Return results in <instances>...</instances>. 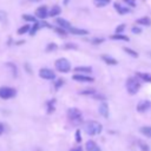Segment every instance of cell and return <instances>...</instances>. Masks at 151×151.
Listing matches in <instances>:
<instances>
[{"mask_svg":"<svg viewBox=\"0 0 151 151\" xmlns=\"http://www.w3.org/2000/svg\"><path fill=\"white\" fill-rule=\"evenodd\" d=\"M84 130L88 136H94V134H99L103 130V126L100 123L96 122V120H88L84 124Z\"/></svg>","mask_w":151,"mask_h":151,"instance_id":"cell-1","label":"cell"},{"mask_svg":"<svg viewBox=\"0 0 151 151\" xmlns=\"http://www.w3.org/2000/svg\"><path fill=\"white\" fill-rule=\"evenodd\" d=\"M67 118L73 125H79L83 122V114L77 107H71L67 110Z\"/></svg>","mask_w":151,"mask_h":151,"instance_id":"cell-2","label":"cell"},{"mask_svg":"<svg viewBox=\"0 0 151 151\" xmlns=\"http://www.w3.org/2000/svg\"><path fill=\"white\" fill-rule=\"evenodd\" d=\"M140 88V83L138 81L137 77H131L126 80V90L130 94H136Z\"/></svg>","mask_w":151,"mask_h":151,"instance_id":"cell-3","label":"cell"},{"mask_svg":"<svg viewBox=\"0 0 151 151\" xmlns=\"http://www.w3.org/2000/svg\"><path fill=\"white\" fill-rule=\"evenodd\" d=\"M54 66H55V70L61 72V73H67L70 72L71 70V64L67 59L65 58H60V59H57L55 63H54Z\"/></svg>","mask_w":151,"mask_h":151,"instance_id":"cell-4","label":"cell"},{"mask_svg":"<svg viewBox=\"0 0 151 151\" xmlns=\"http://www.w3.org/2000/svg\"><path fill=\"white\" fill-rule=\"evenodd\" d=\"M15 94H17V90L13 87H8V86L0 87V98L1 99H11V98L15 97Z\"/></svg>","mask_w":151,"mask_h":151,"instance_id":"cell-5","label":"cell"},{"mask_svg":"<svg viewBox=\"0 0 151 151\" xmlns=\"http://www.w3.org/2000/svg\"><path fill=\"white\" fill-rule=\"evenodd\" d=\"M39 77L42 79H46V80H52L55 78V73L53 70H50V68H40Z\"/></svg>","mask_w":151,"mask_h":151,"instance_id":"cell-6","label":"cell"},{"mask_svg":"<svg viewBox=\"0 0 151 151\" xmlns=\"http://www.w3.org/2000/svg\"><path fill=\"white\" fill-rule=\"evenodd\" d=\"M73 80H76V81H81V83H92L94 79L92 78V77H90V76H85V74H78V73H76V74H73Z\"/></svg>","mask_w":151,"mask_h":151,"instance_id":"cell-7","label":"cell"},{"mask_svg":"<svg viewBox=\"0 0 151 151\" xmlns=\"http://www.w3.org/2000/svg\"><path fill=\"white\" fill-rule=\"evenodd\" d=\"M48 15V9L47 7L44 5V6H40L35 9V17H38L39 19H45L46 17Z\"/></svg>","mask_w":151,"mask_h":151,"instance_id":"cell-8","label":"cell"},{"mask_svg":"<svg viewBox=\"0 0 151 151\" xmlns=\"http://www.w3.org/2000/svg\"><path fill=\"white\" fill-rule=\"evenodd\" d=\"M151 106V103L149 100H142L137 104V111L138 112H145L146 110H149Z\"/></svg>","mask_w":151,"mask_h":151,"instance_id":"cell-9","label":"cell"},{"mask_svg":"<svg viewBox=\"0 0 151 151\" xmlns=\"http://www.w3.org/2000/svg\"><path fill=\"white\" fill-rule=\"evenodd\" d=\"M55 22H57V25L60 27V28H63V29H70L72 26H71V24L66 20V19H63V18H58V19H55Z\"/></svg>","mask_w":151,"mask_h":151,"instance_id":"cell-10","label":"cell"},{"mask_svg":"<svg viewBox=\"0 0 151 151\" xmlns=\"http://www.w3.org/2000/svg\"><path fill=\"white\" fill-rule=\"evenodd\" d=\"M85 147H86V151H101V149L98 146V144L93 140H87L85 144Z\"/></svg>","mask_w":151,"mask_h":151,"instance_id":"cell-11","label":"cell"},{"mask_svg":"<svg viewBox=\"0 0 151 151\" xmlns=\"http://www.w3.org/2000/svg\"><path fill=\"white\" fill-rule=\"evenodd\" d=\"M113 6H114L116 11H117L119 14H127V13H130V12H131V9H130L129 7L122 6L119 2H114V4H113Z\"/></svg>","mask_w":151,"mask_h":151,"instance_id":"cell-12","label":"cell"},{"mask_svg":"<svg viewBox=\"0 0 151 151\" xmlns=\"http://www.w3.org/2000/svg\"><path fill=\"white\" fill-rule=\"evenodd\" d=\"M99 113L104 117V118H107L109 117V105L103 101L100 105H99Z\"/></svg>","mask_w":151,"mask_h":151,"instance_id":"cell-13","label":"cell"},{"mask_svg":"<svg viewBox=\"0 0 151 151\" xmlns=\"http://www.w3.org/2000/svg\"><path fill=\"white\" fill-rule=\"evenodd\" d=\"M68 31H70V33L76 34V35H86V34H88V32H87L86 29H83V28H77V27H71Z\"/></svg>","mask_w":151,"mask_h":151,"instance_id":"cell-14","label":"cell"},{"mask_svg":"<svg viewBox=\"0 0 151 151\" xmlns=\"http://www.w3.org/2000/svg\"><path fill=\"white\" fill-rule=\"evenodd\" d=\"M136 22L138 25H143V26H151V19L149 17H142V18L137 19Z\"/></svg>","mask_w":151,"mask_h":151,"instance_id":"cell-15","label":"cell"},{"mask_svg":"<svg viewBox=\"0 0 151 151\" xmlns=\"http://www.w3.org/2000/svg\"><path fill=\"white\" fill-rule=\"evenodd\" d=\"M101 59H103V61H105L107 65H117V64H118V61H117L114 58H112V57H110V55H106V54H103V55H101Z\"/></svg>","mask_w":151,"mask_h":151,"instance_id":"cell-16","label":"cell"},{"mask_svg":"<svg viewBox=\"0 0 151 151\" xmlns=\"http://www.w3.org/2000/svg\"><path fill=\"white\" fill-rule=\"evenodd\" d=\"M136 76L138 78H140L142 80L146 81V83H151V74L150 73H144V72H137Z\"/></svg>","mask_w":151,"mask_h":151,"instance_id":"cell-17","label":"cell"},{"mask_svg":"<svg viewBox=\"0 0 151 151\" xmlns=\"http://www.w3.org/2000/svg\"><path fill=\"white\" fill-rule=\"evenodd\" d=\"M60 12H61V8H60V6H58V5H54L51 9H50V12H48V15L50 17H55V15H58V14H60Z\"/></svg>","mask_w":151,"mask_h":151,"instance_id":"cell-18","label":"cell"},{"mask_svg":"<svg viewBox=\"0 0 151 151\" xmlns=\"http://www.w3.org/2000/svg\"><path fill=\"white\" fill-rule=\"evenodd\" d=\"M74 71L76 72H80V74L81 73H91L92 72V68L90 66H77L74 68Z\"/></svg>","mask_w":151,"mask_h":151,"instance_id":"cell-19","label":"cell"},{"mask_svg":"<svg viewBox=\"0 0 151 151\" xmlns=\"http://www.w3.org/2000/svg\"><path fill=\"white\" fill-rule=\"evenodd\" d=\"M110 39L112 40H122V41H130V38H127L126 35H123V34H113L110 37Z\"/></svg>","mask_w":151,"mask_h":151,"instance_id":"cell-20","label":"cell"},{"mask_svg":"<svg viewBox=\"0 0 151 151\" xmlns=\"http://www.w3.org/2000/svg\"><path fill=\"white\" fill-rule=\"evenodd\" d=\"M6 66H7V68L11 70L13 77H17L18 76V68H17L15 64H13V63H6Z\"/></svg>","mask_w":151,"mask_h":151,"instance_id":"cell-21","label":"cell"},{"mask_svg":"<svg viewBox=\"0 0 151 151\" xmlns=\"http://www.w3.org/2000/svg\"><path fill=\"white\" fill-rule=\"evenodd\" d=\"M54 105H55V99H51L47 101V113H52L54 111Z\"/></svg>","mask_w":151,"mask_h":151,"instance_id":"cell-22","label":"cell"},{"mask_svg":"<svg viewBox=\"0 0 151 151\" xmlns=\"http://www.w3.org/2000/svg\"><path fill=\"white\" fill-rule=\"evenodd\" d=\"M140 132L144 136L151 138V126H143V127H140Z\"/></svg>","mask_w":151,"mask_h":151,"instance_id":"cell-23","label":"cell"},{"mask_svg":"<svg viewBox=\"0 0 151 151\" xmlns=\"http://www.w3.org/2000/svg\"><path fill=\"white\" fill-rule=\"evenodd\" d=\"M93 2L97 7H104V6L109 5L111 2V0H93Z\"/></svg>","mask_w":151,"mask_h":151,"instance_id":"cell-24","label":"cell"},{"mask_svg":"<svg viewBox=\"0 0 151 151\" xmlns=\"http://www.w3.org/2000/svg\"><path fill=\"white\" fill-rule=\"evenodd\" d=\"M29 29H31V26L29 25H24V26H21L19 29H18V34L19 35H21V34H25V33H27V32H29Z\"/></svg>","mask_w":151,"mask_h":151,"instance_id":"cell-25","label":"cell"},{"mask_svg":"<svg viewBox=\"0 0 151 151\" xmlns=\"http://www.w3.org/2000/svg\"><path fill=\"white\" fill-rule=\"evenodd\" d=\"M39 28H40V24L37 21V22H34V25L31 27V29H29V32H28V33H29L31 35H34V34L38 32V29H39Z\"/></svg>","mask_w":151,"mask_h":151,"instance_id":"cell-26","label":"cell"},{"mask_svg":"<svg viewBox=\"0 0 151 151\" xmlns=\"http://www.w3.org/2000/svg\"><path fill=\"white\" fill-rule=\"evenodd\" d=\"M123 50H124V52H126L127 54H130L132 58H137V57H138V53H137L136 51H133L132 48H129V47H123Z\"/></svg>","mask_w":151,"mask_h":151,"instance_id":"cell-27","label":"cell"},{"mask_svg":"<svg viewBox=\"0 0 151 151\" xmlns=\"http://www.w3.org/2000/svg\"><path fill=\"white\" fill-rule=\"evenodd\" d=\"M57 48H58V45H57L55 42H50V44H47V46H46V52L55 51Z\"/></svg>","mask_w":151,"mask_h":151,"instance_id":"cell-28","label":"cell"},{"mask_svg":"<svg viewBox=\"0 0 151 151\" xmlns=\"http://www.w3.org/2000/svg\"><path fill=\"white\" fill-rule=\"evenodd\" d=\"M0 22H2V24L7 22V13L2 9H0Z\"/></svg>","mask_w":151,"mask_h":151,"instance_id":"cell-29","label":"cell"},{"mask_svg":"<svg viewBox=\"0 0 151 151\" xmlns=\"http://www.w3.org/2000/svg\"><path fill=\"white\" fill-rule=\"evenodd\" d=\"M21 18H22V19H25V20H27V21L37 22V19H35L33 15H31V14H22V15H21Z\"/></svg>","mask_w":151,"mask_h":151,"instance_id":"cell-30","label":"cell"},{"mask_svg":"<svg viewBox=\"0 0 151 151\" xmlns=\"http://www.w3.org/2000/svg\"><path fill=\"white\" fill-rule=\"evenodd\" d=\"M80 94H84V96H93V94H96V91L93 90V88H87V90H84V91H81L80 92Z\"/></svg>","mask_w":151,"mask_h":151,"instance_id":"cell-31","label":"cell"},{"mask_svg":"<svg viewBox=\"0 0 151 151\" xmlns=\"http://www.w3.org/2000/svg\"><path fill=\"white\" fill-rule=\"evenodd\" d=\"M125 24H120V25H118L117 27H116V34H120L124 29H125Z\"/></svg>","mask_w":151,"mask_h":151,"instance_id":"cell-32","label":"cell"},{"mask_svg":"<svg viewBox=\"0 0 151 151\" xmlns=\"http://www.w3.org/2000/svg\"><path fill=\"white\" fill-rule=\"evenodd\" d=\"M53 29H54L59 35H63V37H65V35H66V31H65V29H63V28H60V27H54Z\"/></svg>","mask_w":151,"mask_h":151,"instance_id":"cell-33","label":"cell"},{"mask_svg":"<svg viewBox=\"0 0 151 151\" xmlns=\"http://www.w3.org/2000/svg\"><path fill=\"white\" fill-rule=\"evenodd\" d=\"M77 45L76 44H72V42H67V44H65L64 45V48H66V50H70V48H72V50H77Z\"/></svg>","mask_w":151,"mask_h":151,"instance_id":"cell-34","label":"cell"},{"mask_svg":"<svg viewBox=\"0 0 151 151\" xmlns=\"http://www.w3.org/2000/svg\"><path fill=\"white\" fill-rule=\"evenodd\" d=\"M63 84H64V80H63V79H58V80L54 83V87H55V90H58L60 86H63Z\"/></svg>","mask_w":151,"mask_h":151,"instance_id":"cell-35","label":"cell"},{"mask_svg":"<svg viewBox=\"0 0 151 151\" xmlns=\"http://www.w3.org/2000/svg\"><path fill=\"white\" fill-rule=\"evenodd\" d=\"M76 142H77V143H80V142H81V134H80V130H77V131H76Z\"/></svg>","mask_w":151,"mask_h":151,"instance_id":"cell-36","label":"cell"},{"mask_svg":"<svg viewBox=\"0 0 151 151\" xmlns=\"http://www.w3.org/2000/svg\"><path fill=\"white\" fill-rule=\"evenodd\" d=\"M138 143H139L140 149H142L143 151H149V146H147V144H144L143 142H138Z\"/></svg>","mask_w":151,"mask_h":151,"instance_id":"cell-37","label":"cell"},{"mask_svg":"<svg viewBox=\"0 0 151 151\" xmlns=\"http://www.w3.org/2000/svg\"><path fill=\"white\" fill-rule=\"evenodd\" d=\"M124 2L127 4V5H130L131 7H134L136 6V0H124Z\"/></svg>","mask_w":151,"mask_h":151,"instance_id":"cell-38","label":"cell"},{"mask_svg":"<svg viewBox=\"0 0 151 151\" xmlns=\"http://www.w3.org/2000/svg\"><path fill=\"white\" fill-rule=\"evenodd\" d=\"M132 33H134V34H139V33H142V28H139V27H132Z\"/></svg>","mask_w":151,"mask_h":151,"instance_id":"cell-39","label":"cell"},{"mask_svg":"<svg viewBox=\"0 0 151 151\" xmlns=\"http://www.w3.org/2000/svg\"><path fill=\"white\" fill-rule=\"evenodd\" d=\"M91 41H92L93 44H100V42H103V41H104V39H103V38H101V39H98V38H94V39H92Z\"/></svg>","mask_w":151,"mask_h":151,"instance_id":"cell-40","label":"cell"},{"mask_svg":"<svg viewBox=\"0 0 151 151\" xmlns=\"http://www.w3.org/2000/svg\"><path fill=\"white\" fill-rule=\"evenodd\" d=\"M93 98H96V99H101V100H104V99H105V96H101V94H98V93H96V94H93Z\"/></svg>","mask_w":151,"mask_h":151,"instance_id":"cell-41","label":"cell"},{"mask_svg":"<svg viewBox=\"0 0 151 151\" xmlns=\"http://www.w3.org/2000/svg\"><path fill=\"white\" fill-rule=\"evenodd\" d=\"M4 131H5V126H4L2 123H0V136L4 133Z\"/></svg>","mask_w":151,"mask_h":151,"instance_id":"cell-42","label":"cell"},{"mask_svg":"<svg viewBox=\"0 0 151 151\" xmlns=\"http://www.w3.org/2000/svg\"><path fill=\"white\" fill-rule=\"evenodd\" d=\"M70 151H83V150H81V147H80V146H77V147H73V149H71Z\"/></svg>","mask_w":151,"mask_h":151,"instance_id":"cell-43","label":"cell"},{"mask_svg":"<svg viewBox=\"0 0 151 151\" xmlns=\"http://www.w3.org/2000/svg\"><path fill=\"white\" fill-rule=\"evenodd\" d=\"M31 1H39V0H31Z\"/></svg>","mask_w":151,"mask_h":151,"instance_id":"cell-44","label":"cell"}]
</instances>
